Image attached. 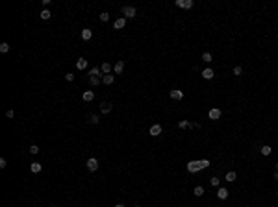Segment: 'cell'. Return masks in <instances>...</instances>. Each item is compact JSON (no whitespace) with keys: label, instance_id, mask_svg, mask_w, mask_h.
Masks as SVG:
<instances>
[{"label":"cell","instance_id":"cell-1","mask_svg":"<svg viewBox=\"0 0 278 207\" xmlns=\"http://www.w3.org/2000/svg\"><path fill=\"white\" fill-rule=\"evenodd\" d=\"M208 166H210V161L208 159H199V161H189V163H187V170L191 174H196V172H200V170L208 168Z\"/></svg>","mask_w":278,"mask_h":207},{"label":"cell","instance_id":"cell-2","mask_svg":"<svg viewBox=\"0 0 278 207\" xmlns=\"http://www.w3.org/2000/svg\"><path fill=\"white\" fill-rule=\"evenodd\" d=\"M123 13H124V19H134L135 17V8H132V6H124L123 8Z\"/></svg>","mask_w":278,"mask_h":207},{"label":"cell","instance_id":"cell-3","mask_svg":"<svg viewBox=\"0 0 278 207\" xmlns=\"http://www.w3.org/2000/svg\"><path fill=\"white\" fill-rule=\"evenodd\" d=\"M174 4L178 8H184V9H191V8H193V0H176Z\"/></svg>","mask_w":278,"mask_h":207},{"label":"cell","instance_id":"cell-4","mask_svg":"<svg viewBox=\"0 0 278 207\" xmlns=\"http://www.w3.org/2000/svg\"><path fill=\"white\" fill-rule=\"evenodd\" d=\"M169 96L173 98V100H182L184 98V93H182L180 89H171V93H169Z\"/></svg>","mask_w":278,"mask_h":207},{"label":"cell","instance_id":"cell-5","mask_svg":"<svg viewBox=\"0 0 278 207\" xmlns=\"http://www.w3.org/2000/svg\"><path fill=\"white\" fill-rule=\"evenodd\" d=\"M98 168V161L95 159V157H91V159H87V170H91V172H95V170Z\"/></svg>","mask_w":278,"mask_h":207},{"label":"cell","instance_id":"cell-6","mask_svg":"<svg viewBox=\"0 0 278 207\" xmlns=\"http://www.w3.org/2000/svg\"><path fill=\"white\" fill-rule=\"evenodd\" d=\"M111 107H113V105H111L109 102H102V104H100V113L108 115V113H111Z\"/></svg>","mask_w":278,"mask_h":207},{"label":"cell","instance_id":"cell-7","mask_svg":"<svg viewBox=\"0 0 278 207\" xmlns=\"http://www.w3.org/2000/svg\"><path fill=\"white\" fill-rule=\"evenodd\" d=\"M208 117H210L211 120H219V118H221V109H217V107H213V109H210Z\"/></svg>","mask_w":278,"mask_h":207},{"label":"cell","instance_id":"cell-8","mask_svg":"<svg viewBox=\"0 0 278 207\" xmlns=\"http://www.w3.org/2000/svg\"><path fill=\"white\" fill-rule=\"evenodd\" d=\"M217 198H219V200H226V198H228V189L219 187V190H217Z\"/></svg>","mask_w":278,"mask_h":207},{"label":"cell","instance_id":"cell-9","mask_svg":"<svg viewBox=\"0 0 278 207\" xmlns=\"http://www.w3.org/2000/svg\"><path fill=\"white\" fill-rule=\"evenodd\" d=\"M100 70H102L104 74H109L111 70H113V65H111V63H108V61H104L102 65H100Z\"/></svg>","mask_w":278,"mask_h":207},{"label":"cell","instance_id":"cell-10","mask_svg":"<svg viewBox=\"0 0 278 207\" xmlns=\"http://www.w3.org/2000/svg\"><path fill=\"white\" fill-rule=\"evenodd\" d=\"M82 100H84V102H91V100H95V93H93V91H85V93L82 94Z\"/></svg>","mask_w":278,"mask_h":207},{"label":"cell","instance_id":"cell-11","mask_svg":"<svg viewBox=\"0 0 278 207\" xmlns=\"http://www.w3.org/2000/svg\"><path fill=\"white\" fill-rule=\"evenodd\" d=\"M148 133L152 135V137H158V135L161 133V126H160V124H154L152 128H150V131H148Z\"/></svg>","mask_w":278,"mask_h":207},{"label":"cell","instance_id":"cell-12","mask_svg":"<svg viewBox=\"0 0 278 207\" xmlns=\"http://www.w3.org/2000/svg\"><path fill=\"white\" fill-rule=\"evenodd\" d=\"M76 69H78V70L87 69V59H85V57H80L78 61H76Z\"/></svg>","mask_w":278,"mask_h":207},{"label":"cell","instance_id":"cell-13","mask_svg":"<svg viewBox=\"0 0 278 207\" xmlns=\"http://www.w3.org/2000/svg\"><path fill=\"white\" fill-rule=\"evenodd\" d=\"M124 24H126V19L121 17V19H117V21L113 22V28H115V30H121V28H124Z\"/></svg>","mask_w":278,"mask_h":207},{"label":"cell","instance_id":"cell-14","mask_svg":"<svg viewBox=\"0 0 278 207\" xmlns=\"http://www.w3.org/2000/svg\"><path fill=\"white\" fill-rule=\"evenodd\" d=\"M113 70H115V74H121L124 70V61H117L113 65Z\"/></svg>","mask_w":278,"mask_h":207},{"label":"cell","instance_id":"cell-15","mask_svg":"<svg viewBox=\"0 0 278 207\" xmlns=\"http://www.w3.org/2000/svg\"><path fill=\"white\" fill-rule=\"evenodd\" d=\"M113 80H115L113 74H104V76H102V83L104 85H111V83H113Z\"/></svg>","mask_w":278,"mask_h":207},{"label":"cell","instance_id":"cell-16","mask_svg":"<svg viewBox=\"0 0 278 207\" xmlns=\"http://www.w3.org/2000/svg\"><path fill=\"white\" fill-rule=\"evenodd\" d=\"M213 74L215 72L211 69H204V70H202V78H204V80H211V78H213Z\"/></svg>","mask_w":278,"mask_h":207},{"label":"cell","instance_id":"cell-17","mask_svg":"<svg viewBox=\"0 0 278 207\" xmlns=\"http://www.w3.org/2000/svg\"><path fill=\"white\" fill-rule=\"evenodd\" d=\"M91 37H93V32H91L89 28H85V30H82V39H84V41H89Z\"/></svg>","mask_w":278,"mask_h":207},{"label":"cell","instance_id":"cell-18","mask_svg":"<svg viewBox=\"0 0 278 207\" xmlns=\"http://www.w3.org/2000/svg\"><path fill=\"white\" fill-rule=\"evenodd\" d=\"M30 170H32L33 174H39L43 170V166H41V163H32V166H30Z\"/></svg>","mask_w":278,"mask_h":207},{"label":"cell","instance_id":"cell-19","mask_svg":"<svg viewBox=\"0 0 278 207\" xmlns=\"http://www.w3.org/2000/svg\"><path fill=\"white\" fill-rule=\"evenodd\" d=\"M89 85H91V87H98V85H100V78L98 76H91L89 78Z\"/></svg>","mask_w":278,"mask_h":207},{"label":"cell","instance_id":"cell-20","mask_svg":"<svg viewBox=\"0 0 278 207\" xmlns=\"http://www.w3.org/2000/svg\"><path fill=\"white\" fill-rule=\"evenodd\" d=\"M178 128H180V129H185V128H193V124H191L189 120H180V122H178Z\"/></svg>","mask_w":278,"mask_h":207},{"label":"cell","instance_id":"cell-21","mask_svg":"<svg viewBox=\"0 0 278 207\" xmlns=\"http://www.w3.org/2000/svg\"><path fill=\"white\" fill-rule=\"evenodd\" d=\"M100 72H102L100 67H93V69L89 70V78H91V76H98V78H100Z\"/></svg>","mask_w":278,"mask_h":207},{"label":"cell","instance_id":"cell-22","mask_svg":"<svg viewBox=\"0 0 278 207\" xmlns=\"http://www.w3.org/2000/svg\"><path fill=\"white\" fill-rule=\"evenodd\" d=\"M87 120H89L91 124H98V122H100V117H98V115H95V113H93V115H89V118H87Z\"/></svg>","mask_w":278,"mask_h":207},{"label":"cell","instance_id":"cell-23","mask_svg":"<svg viewBox=\"0 0 278 207\" xmlns=\"http://www.w3.org/2000/svg\"><path fill=\"white\" fill-rule=\"evenodd\" d=\"M50 17H52V13H50L48 9H43V11H41V19H43V21H48Z\"/></svg>","mask_w":278,"mask_h":207},{"label":"cell","instance_id":"cell-24","mask_svg":"<svg viewBox=\"0 0 278 207\" xmlns=\"http://www.w3.org/2000/svg\"><path fill=\"white\" fill-rule=\"evenodd\" d=\"M235 178H237V174H235V172H228V174H226V178H224V179H226V181H230V183H232V181H235Z\"/></svg>","mask_w":278,"mask_h":207},{"label":"cell","instance_id":"cell-25","mask_svg":"<svg viewBox=\"0 0 278 207\" xmlns=\"http://www.w3.org/2000/svg\"><path fill=\"white\" fill-rule=\"evenodd\" d=\"M0 52H2V54L9 52V44H8V43H2V44H0Z\"/></svg>","mask_w":278,"mask_h":207},{"label":"cell","instance_id":"cell-26","mask_svg":"<svg viewBox=\"0 0 278 207\" xmlns=\"http://www.w3.org/2000/svg\"><path fill=\"white\" fill-rule=\"evenodd\" d=\"M202 59H204V61H206V63H210V61H213V59H211V54H210V52H204V54H202Z\"/></svg>","mask_w":278,"mask_h":207},{"label":"cell","instance_id":"cell-27","mask_svg":"<svg viewBox=\"0 0 278 207\" xmlns=\"http://www.w3.org/2000/svg\"><path fill=\"white\" fill-rule=\"evenodd\" d=\"M193 192H195V196H202V194H204V189H202V187H195Z\"/></svg>","mask_w":278,"mask_h":207},{"label":"cell","instance_id":"cell-28","mask_svg":"<svg viewBox=\"0 0 278 207\" xmlns=\"http://www.w3.org/2000/svg\"><path fill=\"white\" fill-rule=\"evenodd\" d=\"M261 154H263V155H269V154H271V146H261Z\"/></svg>","mask_w":278,"mask_h":207},{"label":"cell","instance_id":"cell-29","mask_svg":"<svg viewBox=\"0 0 278 207\" xmlns=\"http://www.w3.org/2000/svg\"><path fill=\"white\" fill-rule=\"evenodd\" d=\"M30 152H32V154H39V146L37 144H32V146H30Z\"/></svg>","mask_w":278,"mask_h":207},{"label":"cell","instance_id":"cell-30","mask_svg":"<svg viewBox=\"0 0 278 207\" xmlns=\"http://www.w3.org/2000/svg\"><path fill=\"white\" fill-rule=\"evenodd\" d=\"M241 72H243L241 67H234V76H241Z\"/></svg>","mask_w":278,"mask_h":207},{"label":"cell","instance_id":"cell-31","mask_svg":"<svg viewBox=\"0 0 278 207\" xmlns=\"http://www.w3.org/2000/svg\"><path fill=\"white\" fill-rule=\"evenodd\" d=\"M108 19H109V13H100V21L102 22H106Z\"/></svg>","mask_w":278,"mask_h":207},{"label":"cell","instance_id":"cell-32","mask_svg":"<svg viewBox=\"0 0 278 207\" xmlns=\"http://www.w3.org/2000/svg\"><path fill=\"white\" fill-rule=\"evenodd\" d=\"M210 183L213 185V187H219V178H211V179H210Z\"/></svg>","mask_w":278,"mask_h":207},{"label":"cell","instance_id":"cell-33","mask_svg":"<svg viewBox=\"0 0 278 207\" xmlns=\"http://www.w3.org/2000/svg\"><path fill=\"white\" fill-rule=\"evenodd\" d=\"M6 117H8V118H13V117H15V111H13V109L6 111Z\"/></svg>","mask_w":278,"mask_h":207},{"label":"cell","instance_id":"cell-34","mask_svg":"<svg viewBox=\"0 0 278 207\" xmlns=\"http://www.w3.org/2000/svg\"><path fill=\"white\" fill-rule=\"evenodd\" d=\"M65 80H67V82H72V80H74V74H70V72L65 74Z\"/></svg>","mask_w":278,"mask_h":207},{"label":"cell","instance_id":"cell-35","mask_svg":"<svg viewBox=\"0 0 278 207\" xmlns=\"http://www.w3.org/2000/svg\"><path fill=\"white\" fill-rule=\"evenodd\" d=\"M6 165H8V163H6V159H4V157H0V168H4Z\"/></svg>","mask_w":278,"mask_h":207},{"label":"cell","instance_id":"cell-36","mask_svg":"<svg viewBox=\"0 0 278 207\" xmlns=\"http://www.w3.org/2000/svg\"><path fill=\"white\" fill-rule=\"evenodd\" d=\"M115 207H124V204H117V205H115Z\"/></svg>","mask_w":278,"mask_h":207},{"label":"cell","instance_id":"cell-37","mask_svg":"<svg viewBox=\"0 0 278 207\" xmlns=\"http://www.w3.org/2000/svg\"><path fill=\"white\" fill-rule=\"evenodd\" d=\"M134 207H141V205H134Z\"/></svg>","mask_w":278,"mask_h":207},{"label":"cell","instance_id":"cell-38","mask_svg":"<svg viewBox=\"0 0 278 207\" xmlns=\"http://www.w3.org/2000/svg\"><path fill=\"white\" fill-rule=\"evenodd\" d=\"M52 207H58V205H52Z\"/></svg>","mask_w":278,"mask_h":207}]
</instances>
